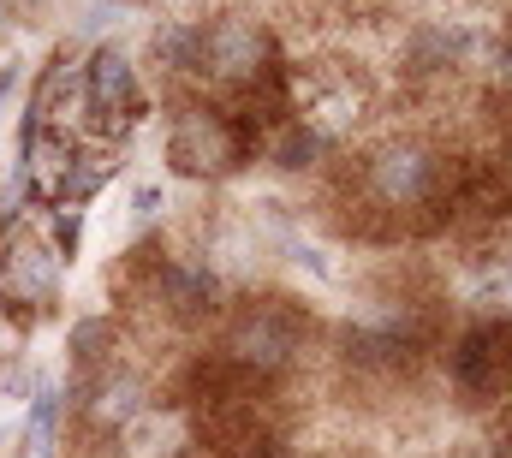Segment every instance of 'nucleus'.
<instances>
[{"label":"nucleus","mask_w":512,"mask_h":458,"mask_svg":"<svg viewBox=\"0 0 512 458\" xmlns=\"http://www.w3.org/2000/svg\"><path fill=\"white\" fill-rule=\"evenodd\" d=\"M245 149H251V125L245 119L191 108V114H179V125H173V161L185 173H227V167L245 161Z\"/></svg>","instance_id":"obj_1"},{"label":"nucleus","mask_w":512,"mask_h":458,"mask_svg":"<svg viewBox=\"0 0 512 458\" xmlns=\"http://www.w3.org/2000/svg\"><path fill=\"white\" fill-rule=\"evenodd\" d=\"M453 381L471 399H495L512 381V322H483L453 351Z\"/></svg>","instance_id":"obj_2"},{"label":"nucleus","mask_w":512,"mask_h":458,"mask_svg":"<svg viewBox=\"0 0 512 458\" xmlns=\"http://www.w3.org/2000/svg\"><path fill=\"white\" fill-rule=\"evenodd\" d=\"M84 102H90V114H96L102 131L143 119V90H137V78H131L120 48H96L90 54V66H84Z\"/></svg>","instance_id":"obj_3"},{"label":"nucleus","mask_w":512,"mask_h":458,"mask_svg":"<svg viewBox=\"0 0 512 458\" xmlns=\"http://www.w3.org/2000/svg\"><path fill=\"white\" fill-rule=\"evenodd\" d=\"M292 345H298V316L280 310V304H256V310H245V322H239V334H233V351H239L245 363H256V369L286 363Z\"/></svg>","instance_id":"obj_4"},{"label":"nucleus","mask_w":512,"mask_h":458,"mask_svg":"<svg viewBox=\"0 0 512 458\" xmlns=\"http://www.w3.org/2000/svg\"><path fill=\"white\" fill-rule=\"evenodd\" d=\"M6 274H12V286H18V298H54V286H60V256L48 250V244H12L6 250Z\"/></svg>","instance_id":"obj_5"},{"label":"nucleus","mask_w":512,"mask_h":458,"mask_svg":"<svg viewBox=\"0 0 512 458\" xmlns=\"http://www.w3.org/2000/svg\"><path fill=\"white\" fill-rule=\"evenodd\" d=\"M54 423H60V393L42 387L36 405H30V423H24V453L30 458H48V447H54Z\"/></svg>","instance_id":"obj_6"},{"label":"nucleus","mask_w":512,"mask_h":458,"mask_svg":"<svg viewBox=\"0 0 512 458\" xmlns=\"http://www.w3.org/2000/svg\"><path fill=\"white\" fill-rule=\"evenodd\" d=\"M78 232H84V215H78V209H66V215H54V244H48V250L60 256V268H66V262L78 256Z\"/></svg>","instance_id":"obj_7"},{"label":"nucleus","mask_w":512,"mask_h":458,"mask_svg":"<svg viewBox=\"0 0 512 458\" xmlns=\"http://www.w3.org/2000/svg\"><path fill=\"white\" fill-rule=\"evenodd\" d=\"M155 209H161V185H143V191L131 197V215H137V221H155Z\"/></svg>","instance_id":"obj_8"},{"label":"nucleus","mask_w":512,"mask_h":458,"mask_svg":"<svg viewBox=\"0 0 512 458\" xmlns=\"http://www.w3.org/2000/svg\"><path fill=\"white\" fill-rule=\"evenodd\" d=\"M12 84H18V66H6V72H0V102H6V90H12Z\"/></svg>","instance_id":"obj_9"}]
</instances>
